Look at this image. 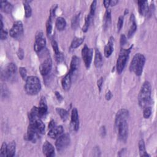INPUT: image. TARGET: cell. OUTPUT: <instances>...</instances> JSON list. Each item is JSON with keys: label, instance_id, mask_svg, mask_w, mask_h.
<instances>
[{"label": "cell", "instance_id": "8d00e7d4", "mask_svg": "<svg viewBox=\"0 0 157 157\" xmlns=\"http://www.w3.org/2000/svg\"><path fill=\"white\" fill-rule=\"evenodd\" d=\"M151 114H152V109L150 106L145 108L144 109L143 115H144V117L145 119H149L150 117Z\"/></svg>", "mask_w": 157, "mask_h": 157}, {"label": "cell", "instance_id": "681fc988", "mask_svg": "<svg viewBox=\"0 0 157 157\" xmlns=\"http://www.w3.org/2000/svg\"><path fill=\"white\" fill-rule=\"evenodd\" d=\"M100 133H101L102 136L104 137V135H105V134H106V129H105V127H104V126L101 127V130H100Z\"/></svg>", "mask_w": 157, "mask_h": 157}, {"label": "cell", "instance_id": "1f68e13d", "mask_svg": "<svg viewBox=\"0 0 157 157\" xmlns=\"http://www.w3.org/2000/svg\"><path fill=\"white\" fill-rule=\"evenodd\" d=\"M24 8H25V17L27 18H28L31 17L32 13V10L30 5L28 4V2H25L24 3Z\"/></svg>", "mask_w": 157, "mask_h": 157}, {"label": "cell", "instance_id": "f907efd6", "mask_svg": "<svg viewBox=\"0 0 157 157\" xmlns=\"http://www.w3.org/2000/svg\"><path fill=\"white\" fill-rule=\"evenodd\" d=\"M110 2L111 1H109V0H107V1H104L103 2L104 5V6H105L106 8H108L109 6H110Z\"/></svg>", "mask_w": 157, "mask_h": 157}, {"label": "cell", "instance_id": "7c38bea8", "mask_svg": "<svg viewBox=\"0 0 157 157\" xmlns=\"http://www.w3.org/2000/svg\"><path fill=\"white\" fill-rule=\"evenodd\" d=\"M52 68V62L50 58H46L40 65L39 70L42 75H47L49 74Z\"/></svg>", "mask_w": 157, "mask_h": 157}, {"label": "cell", "instance_id": "f1b7e54d", "mask_svg": "<svg viewBox=\"0 0 157 157\" xmlns=\"http://www.w3.org/2000/svg\"><path fill=\"white\" fill-rule=\"evenodd\" d=\"M139 146V150L141 156H149V155L146 152L145 143L143 139H141L138 144Z\"/></svg>", "mask_w": 157, "mask_h": 157}, {"label": "cell", "instance_id": "f35d334b", "mask_svg": "<svg viewBox=\"0 0 157 157\" xmlns=\"http://www.w3.org/2000/svg\"><path fill=\"white\" fill-rule=\"evenodd\" d=\"M52 47H53V49H54V52H55V55L58 54L60 53L59 48H58L57 42L56 41H55L54 39L52 41Z\"/></svg>", "mask_w": 157, "mask_h": 157}, {"label": "cell", "instance_id": "ab89813d", "mask_svg": "<svg viewBox=\"0 0 157 157\" xmlns=\"http://www.w3.org/2000/svg\"><path fill=\"white\" fill-rule=\"evenodd\" d=\"M96 8V1H94L92 3V5H91V7H90V12L89 13V15H91L93 17L95 15Z\"/></svg>", "mask_w": 157, "mask_h": 157}, {"label": "cell", "instance_id": "d6986e66", "mask_svg": "<svg viewBox=\"0 0 157 157\" xmlns=\"http://www.w3.org/2000/svg\"><path fill=\"white\" fill-rule=\"evenodd\" d=\"M113 45H114V38L111 37L109 41L108 44L104 47V55L106 58H109L114 50L113 48Z\"/></svg>", "mask_w": 157, "mask_h": 157}, {"label": "cell", "instance_id": "3957f363", "mask_svg": "<svg viewBox=\"0 0 157 157\" xmlns=\"http://www.w3.org/2000/svg\"><path fill=\"white\" fill-rule=\"evenodd\" d=\"M145 63V58L141 54H136L130 64V71L133 72L136 75H141Z\"/></svg>", "mask_w": 157, "mask_h": 157}, {"label": "cell", "instance_id": "c3c4849f", "mask_svg": "<svg viewBox=\"0 0 157 157\" xmlns=\"http://www.w3.org/2000/svg\"><path fill=\"white\" fill-rule=\"evenodd\" d=\"M106 100H110L111 99V98L112 97V94L111 93V91H109L106 94Z\"/></svg>", "mask_w": 157, "mask_h": 157}, {"label": "cell", "instance_id": "7402d4cb", "mask_svg": "<svg viewBox=\"0 0 157 157\" xmlns=\"http://www.w3.org/2000/svg\"><path fill=\"white\" fill-rule=\"evenodd\" d=\"M0 7L3 12L8 14L11 13L12 10V5L7 1L0 2Z\"/></svg>", "mask_w": 157, "mask_h": 157}, {"label": "cell", "instance_id": "5b68a950", "mask_svg": "<svg viewBox=\"0 0 157 157\" xmlns=\"http://www.w3.org/2000/svg\"><path fill=\"white\" fill-rule=\"evenodd\" d=\"M71 142L70 136L68 134H64L60 136L55 142V146L58 151L61 152L66 149Z\"/></svg>", "mask_w": 157, "mask_h": 157}, {"label": "cell", "instance_id": "d4e9b609", "mask_svg": "<svg viewBox=\"0 0 157 157\" xmlns=\"http://www.w3.org/2000/svg\"><path fill=\"white\" fill-rule=\"evenodd\" d=\"M79 63H80L79 58H78L77 57L74 56L72 57L71 62V69L69 71L71 73V74H72L78 69V65H79Z\"/></svg>", "mask_w": 157, "mask_h": 157}, {"label": "cell", "instance_id": "ee69618b", "mask_svg": "<svg viewBox=\"0 0 157 157\" xmlns=\"http://www.w3.org/2000/svg\"><path fill=\"white\" fill-rule=\"evenodd\" d=\"M8 34L6 31H5L3 29H1V39L5 40L7 38Z\"/></svg>", "mask_w": 157, "mask_h": 157}, {"label": "cell", "instance_id": "7a4b0ae2", "mask_svg": "<svg viewBox=\"0 0 157 157\" xmlns=\"http://www.w3.org/2000/svg\"><path fill=\"white\" fill-rule=\"evenodd\" d=\"M25 90L30 95H36L41 90V85L39 78L35 76H30L25 81Z\"/></svg>", "mask_w": 157, "mask_h": 157}, {"label": "cell", "instance_id": "603a6c76", "mask_svg": "<svg viewBox=\"0 0 157 157\" xmlns=\"http://www.w3.org/2000/svg\"><path fill=\"white\" fill-rule=\"evenodd\" d=\"M130 19H131V22H132V26H131V27L128 33V38L132 37L134 35V33H135V32L136 31V29H137V25H136V23L135 22V16L133 14H132V15H131Z\"/></svg>", "mask_w": 157, "mask_h": 157}, {"label": "cell", "instance_id": "f546056e", "mask_svg": "<svg viewBox=\"0 0 157 157\" xmlns=\"http://www.w3.org/2000/svg\"><path fill=\"white\" fill-rule=\"evenodd\" d=\"M84 41V38H75L72 43H71V48H77L78 46H80L82 42Z\"/></svg>", "mask_w": 157, "mask_h": 157}, {"label": "cell", "instance_id": "f5cc1de1", "mask_svg": "<svg viewBox=\"0 0 157 157\" xmlns=\"http://www.w3.org/2000/svg\"><path fill=\"white\" fill-rule=\"evenodd\" d=\"M55 95H56V96H57V99H58V100H62V99H63V98H62V96H61V95L60 94V93H58V92H55Z\"/></svg>", "mask_w": 157, "mask_h": 157}, {"label": "cell", "instance_id": "8fae6325", "mask_svg": "<svg viewBox=\"0 0 157 157\" xmlns=\"http://www.w3.org/2000/svg\"><path fill=\"white\" fill-rule=\"evenodd\" d=\"M39 132L38 130L35 127V125L32 123H30L28 128V132H27V139L28 141H30L33 142H35L36 140L38 139Z\"/></svg>", "mask_w": 157, "mask_h": 157}, {"label": "cell", "instance_id": "e575fe53", "mask_svg": "<svg viewBox=\"0 0 157 157\" xmlns=\"http://www.w3.org/2000/svg\"><path fill=\"white\" fill-rule=\"evenodd\" d=\"M46 29H47V34L49 36L52 32V17L50 16L48 20L46 23Z\"/></svg>", "mask_w": 157, "mask_h": 157}, {"label": "cell", "instance_id": "52a82bcc", "mask_svg": "<svg viewBox=\"0 0 157 157\" xmlns=\"http://www.w3.org/2000/svg\"><path fill=\"white\" fill-rule=\"evenodd\" d=\"M46 45V41L42 32H38L36 35V40L34 44V49L36 52H41Z\"/></svg>", "mask_w": 157, "mask_h": 157}, {"label": "cell", "instance_id": "9a60e30c", "mask_svg": "<svg viewBox=\"0 0 157 157\" xmlns=\"http://www.w3.org/2000/svg\"><path fill=\"white\" fill-rule=\"evenodd\" d=\"M42 150H43V153L46 156L52 157L55 155L54 147L48 141L45 142L44 144H43Z\"/></svg>", "mask_w": 157, "mask_h": 157}, {"label": "cell", "instance_id": "8992f818", "mask_svg": "<svg viewBox=\"0 0 157 157\" xmlns=\"http://www.w3.org/2000/svg\"><path fill=\"white\" fill-rule=\"evenodd\" d=\"M23 33V24L20 21H17L14 23L13 26L10 30L9 34L11 36L14 38H20Z\"/></svg>", "mask_w": 157, "mask_h": 157}, {"label": "cell", "instance_id": "4dcf8cb0", "mask_svg": "<svg viewBox=\"0 0 157 157\" xmlns=\"http://www.w3.org/2000/svg\"><path fill=\"white\" fill-rule=\"evenodd\" d=\"M79 18H80V14H76L73 17L71 21V27L72 29L75 30L77 28L78 23H79Z\"/></svg>", "mask_w": 157, "mask_h": 157}, {"label": "cell", "instance_id": "6da1fadb", "mask_svg": "<svg viewBox=\"0 0 157 157\" xmlns=\"http://www.w3.org/2000/svg\"><path fill=\"white\" fill-rule=\"evenodd\" d=\"M151 93V85L149 82L146 81L143 84L138 96L139 104L141 108L144 109L145 108L149 107L150 105V103L152 102Z\"/></svg>", "mask_w": 157, "mask_h": 157}, {"label": "cell", "instance_id": "44dd1931", "mask_svg": "<svg viewBox=\"0 0 157 157\" xmlns=\"http://www.w3.org/2000/svg\"><path fill=\"white\" fill-rule=\"evenodd\" d=\"M95 65L96 68H101L102 66L103 61H102V57L101 55V52L99 50L96 49L95 51V61H94Z\"/></svg>", "mask_w": 157, "mask_h": 157}, {"label": "cell", "instance_id": "ac0fdd59", "mask_svg": "<svg viewBox=\"0 0 157 157\" xmlns=\"http://www.w3.org/2000/svg\"><path fill=\"white\" fill-rule=\"evenodd\" d=\"M38 109L39 116L40 118H41L46 115V114L47 112V106L45 99L44 98H42L41 99L39 106L38 108Z\"/></svg>", "mask_w": 157, "mask_h": 157}, {"label": "cell", "instance_id": "74e56055", "mask_svg": "<svg viewBox=\"0 0 157 157\" xmlns=\"http://www.w3.org/2000/svg\"><path fill=\"white\" fill-rule=\"evenodd\" d=\"M19 72H20V74L22 77V78L23 80H27V70H26L25 68L24 67H21L20 68V69H19Z\"/></svg>", "mask_w": 157, "mask_h": 157}, {"label": "cell", "instance_id": "277c9868", "mask_svg": "<svg viewBox=\"0 0 157 157\" xmlns=\"http://www.w3.org/2000/svg\"><path fill=\"white\" fill-rule=\"evenodd\" d=\"M130 52V48L128 50L125 49H121V51L120 52V54L119 56V58L117 60V65H116V68H117V71L119 74H120L127 62L128 57H129V54Z\"/></svg>", "mask_w": 157, "mask_h": 157}, {"label": "cell", "instance_id": "cb8c5ba5", "mask_svg": "<svg viewBox=\"0 0 157 157\" xmlns=\"http://www.w3.org/2000/svg\"><path fill=\"white\" fill-rule=\"evenodd\" d=\"M30 123H32L35 125V127L38 130V132L40 134H44L45 133V125L43 123L42 121L41 120V119H38L34 122Z\"/></svg>", "mask_w": 157, "mask_h": 157}, {"label": "cell", "instance_id": "e0dca14e", "mask_svg": "<svg viewBox=\"0 0 157 157\" xmlns=\"http://www.w3.org/2000/svg\"><path fill=\"white\" fill-rule=\"evenodd\" d=\"M71 123L73 125L74 129L75 131H77L79 128V120H78V111L77 109L74 108L71 113Z\"/></svg>", "mask_w": 157, "mask_h": 157}, {"label": "cell", "instance_id": "9c48e42d", "mask_svg": "<svg viewBox=\"0 0 157 157\" xmlns=\"http://www.w3.org/2000/svg\"><path fill=\"white\" fill-rule=\"evenodd\" d=\"M93 51V49L89 48L87 45H85L82 50V56L87 68H89L92 60Z\"/></svg>", "mask_w": 157, "mask_h": 157}, {"label": "cell", "instance_id": "60d3db41", "mask_svg": "<svg viewBox=\"0 0 157 157\" xmlns=\"http://www.w3.org/2000/svg\"><path fill=\"white\" fill-rule=\"evenodd\" d=\"M123 16H120L119 18V20H118V23H117V29L118 31L120 32L123 27Z\"/></svg>", "mask_w": 157, "mask_h": 157}, {"label": "cell", "instance_id": "4fadbf2b", "mask_svg": "<svg viewBox=\"0 0 157 157\" xmlns=\"http://www.w3.org/2000/svg\"><path fill=\"white\" fill-rule=\"evenodd\" d=\"M128 118V111L125 109L119 110L115 116V126H117L120 123L127 120Z\"/></svg>", "mask_w": 157, "mask_h": 157}, {"label": "cell", "instance_id": "5bb4252c", "mask_svg": "<svg viewBox=\"0 0 157 157\" xmlns=\"http://www.w3.org/2000/svg\"><path fill=\"white\" fill-rule=\"evenodd\" d=\"M63 132L64 130L62 126H55L53 128L49 129L48 135L52 139H56L63 135Z\"/></svg>", "mask_w": 157, "mask_h": 157}, {"label": "cell", "instance_id": "d6a6232c", "mask_svg": "<svg viewBox=\"0 0 157 157\" xmlns=\"http://www.w3.org/2000/svg\"><path fill=\"white\" fill-rule=\"evenodd\" d=\"M57 112H58V115H60V117L63 121H65L68 119V112L65 109H62L60 108H57Z\"/></svg>", "mask_w": 157, "mask_h": 157}, {"label": "cell", "instance_id": "30bf717a", "mask_svg": "<svg viewBox=\"0 0 157 157\" xmlns=\"http://www.w3.org/2000/svg\"><path fill=\"white\" fill-rule=\"evenodd\" d=\"M17 66L14 63H9L6 69L2 73V78L3 80H8L12 78L16 74Z\"/></svg>", "mask_w": 157, "mask_h": 157}, {"label": "cell", "instance_id": "bcb514c9", "mask_svg": "<svg viewBox=\"0 0 157 157\" xmlns=\"http://www.w3.org/2000/svg\"><path fill=\"white\" fill-rule=\"evenodd\" d=\"M102 84H103V78L101 77L99 79L98 81V82H97V85H98V89H99V91H101V90Z\"/></svg>", "mask_w": 157, "mask_h": 157}, {"label": "cell", "instance_id": "ffe728a7", "mask_svg": "<svg viewBox=\"0 0 157 157\" xmlns=\"http://www.w3.org/2000/svg\"><path fill=\"white\" fill-rule=\"evenodd\" d=\"M139 11L142 15H146L149 12L148 3L146 1H139L138 2Z\"/></svg>", "mask_w": 157, "mask_h": 157}, {"label": "cell", "instance_id": "484cf974", "mask_svg": "<svg viewBox=\"0 0 157 157\" xmlns=\"http://www.w3.org/2000/svg\"><path fill=\"white\" fill-rule=\"evenodd\" d=\"M15 153V142L12 141L10 142L7 147V156L12 157Z\"/></svg>", "mask_w": 157, "mask_h": 157}, {"label": "cell", "instance_id": "4316f807", "mask_svg": "<svg viewBox=\"0 0 157 157\" xmlns=\"http://www.w3.org/2000/svg\"><path fill=\"white\" fill-rule=\"evenodd\" d=\"M104 19V27L105 29H107L109 27V26L110 25L111 22V12L109 9H108L106 11Z\"/></svg>", "mask_w": 157, "mask_h": 157}, {"label": "cell", "instance_id": "7dc6e473", "mask_svg": "<svg viewBox=\"0 0 157 157\" xmlns=\"http://www.w3.org/2000/svg\"><path fill=\"white\" fill-rule=\"evenodd\" d=\"M56 125H55V122L54 120H51L48 124V129H50L52 128H53L54 127H55Z\"/></svg>", "mask_w": 157, "mask_h": 157}, {"label": "cell", "instance_id": "836d02e7", "mask_svg": "<svg viewBox=\"0 0 157 157\" xmlns=\"http://www.w3.org/2000/svg\"><path fill=\"white\" fill-rule=\"evenodd\" d=\"M93 18V17H92L91 15H90L89 14L87 15V17H86L85 18V25L82 28V31L84 32H87V30H89V26H90V24L91 23V22H92V20Z\"/></svg>", "mask_w": 157, "mask_h": 157}, {"label": "cell", "instance_id": "f6af8a7d", "mask_svg": "<svg viewBox=\"0 0 157 157\" xmlns=\"http://www.w3.org/2000/svg\"><path fill=\"white\" fill-rule=\"evenodd\" d=\"M17 55L20 60H22L23 58V57H24V52L22 48H19V50L17 52Z\"/></svg>", "mask_w": 157, "mask_h": 157}, {"label": "cell", "instance_id": "d590c367", "mask_svg": "<svg viewBox=\"0 0 157 157\" xmlns=\"http://www.w3.org/2000/svg\"><path fill=\"white\" fill-rule=\"evenodd\" d=\"M7 147L8 145L5 142L2 144L0 150V156H7Z\"/></svg>", "mask_w": 157, "mask_h": 157}, {"label": "cell", "instance_id": "ba28073f", "mask_svg": "<svg viewBox=\"0 0 157 157\" xmlns=\"http://www.w3.org/2000/svg\"><path fill=\"white\" fill-rule=\"evenodd\" d=\"M116 127L118 129L119 136L120 139L123 142H125L127 139L128 134V126L127 123V120L120 123Z\"/></svg>", "mask_w": 157, "mask_h": 157}, {"label": "cell", "instance_id": "7bdbcfd3", "mask_svg": "<svg viewBox=\"0 0 157 157\" xmlns=\"http://www.w3.org/2000/svg\"><path fill=\"white\" fill-rule=\"evenodd\" d=\"M127 42V40H126V36L124 35H122L120 37V44H121V46H123L126 44Z\"/></svg>", "mask_w": 157, "mask_h": 157}, {"label": "cell", "instance_id": "816d5d0a", "mask_svg": "<svg viewBox=\"0 0 157 157\" xmlns=\"http://www.w3.org/2000/svg\"><path fill=\"white\" fill-rule=\"evenodd\" d=\"M118 3H119V1H117V0H113V1L110 2V5L112 6H115Z\"/></svg>", "mask_w": 157, "mask_h": 157}, {"label": "cell", "instance_id": "2e32d148", "mask_svg": "<svg viewBox=\"0 0 157 157\" xmlns=\"http://www.w3.org/2000/svg\"><path fill=\"white\" fill-rule=\"evenodd\" d=\"M71 76L72 74L69 72L63 78L62 81V87L64 90L68 91L70 89L71 85Z\"/></svg>", "mask_w": 157, "mask_h": 157}, {"label": "cell", "instance_id": "83f0119b", "mask_svg": "<svg viewBox=\"0 0 157 157\" xmlns=\"http://www.w3.org/2000/svg\"><path fill=\"white\" fill-rule=\"evenodd\" d=\"M55 24H56L57 28L59 31L63 30L65 28L66 25V23L65 18H63L62 17H58L56 20Z\"/></svg>", "mask_w": 157, "mask_h": 157}, {"label": "cell", "instance_id": "b9f144b4", "mask_svg": "<svg viewBox=\"0 0 157 157\" xmlns=\"http://www.w3.org/2000/svg\"><path fill=\"white\" fill-rule=\"evenodd\" d=\"M55 58H56L57 62H58V63H60V62H62L63 60V54L62 53H60V52L58 54L55 55Z\"/></svg>", "mask_w": 157, "mask_h": 157}]
</instances>
